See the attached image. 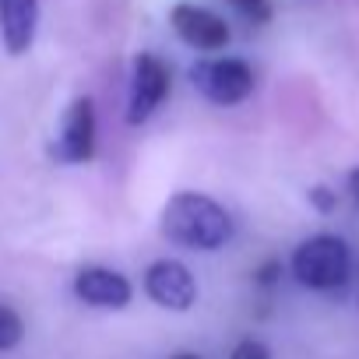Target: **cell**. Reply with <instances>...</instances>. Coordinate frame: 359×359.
I'll return each mask as SVG.
<instances>
[{
	"label": "cell",
	"mask_w": 359,
	"mask_h": 359,
	"mask_svg": "<svg viewBox=\"0 0 359 359\" xmlns=\"http://www.w3.org/2000/svg\"><path fill=\"white\" fill-rule=\"evenodd\" d=\"M162 233L191 250H219L233 236V219L215 198L184 191L162 208Z\"/></svg>",
	"instance_id": "6da1fadb"
},
{
	"label": "cell",
	"mask_w": 359,
	"mask_h": 359,
	"mask_svg": "<svg viewBox=\"0 0 359 359\" xmlns=\"http://www.w3.org/2000/svg\"><path fill=\"white\" fill-rule=\"evenodd\" d=\"M352 275V250L341 236L320 233L296 247L292 254V278L313 292L341 289Z\"/></svg>",
	"instance_id": "7a4b0ae2"
},
{
	"label": "cell",
	"mask_w": 359,
	"mask_h": 359,
	"mask_svg": "<svg viewBox=\"0 0 359 359\" xmlns=\"http://www.w3.org/2000/svg\"><path fill=\"white\" fill-rule=\"evenodd\" d=\"M194 88L215 102V106H236L254 92V67L236 57H219V60H198L191 67Z\"/></svg>",
	"instance_id": "3957f363"
},
{
	"label": "cell",
	"mask_w": 359,
	"mask_h": 359,
	"mask_svg": "<svg viewBox=\"0 0 359 359\" xmlns=\"http://www.w3.org/2000/svg\"><path fill=\"white\" fill-rule=\"evenodd\" d=\"M169 95V67L155 53H141L130 67V92H127V123H144Z\"/></svg>",
	"instance_id": "277c9868"
},
{
	"label": "cell",
	"mask_w": 359,
	"mask_h": 359,
	"mask_svg": "<svg viewBox=\"0 0 359 359\" xmlns=\"http://www.w3.org/2000/svg\"><path fill=\"white\" fill-rule=\"evenodd\" d=\"M144 292L151 303L165 306V310H191L198 303V282L187 271V264L180 261H155L144 271Z\"/></svg>",
	"instance_id": "5b68a950"
},
{
	"label": "cell",
	"mask_w": 359,
	"mask_h": 359,
	"mask_svg": "<svg viewBox=\"0 0 359 359\" xmlns=\"http://www.w3.org/2000/svg\"><path fill=\"white\" fill-rule=\"evenodd\" d=\"M169 22H172L180 39L194 50H201V53H219L229 43V25L201 4H176L169 11Z\"/></svg>",
	"instance_id": "8992f818"
},
{
	"label": "cell",
	"mask_w": 359,
	"mask_h": 359,
	"mask_svg": "<svg viewBox=\"0 0 359 359\" xmlns=\"http://www.w3.org/2000/svg\"><path fill=\"white\" fill-rule=\"evenodd\" d=\"M53 155H57V162H67V165H81L95 155V106H92V99H74L67 106Z\"/></svg>",
	"instance_id": "52a82bcc"
},
{
	"label": "cell",
	"mask_w": 359,
	"mask_h": 359,
	"mask_svg": "<svg viewBox=\"0 0 359 359\" xmlns=\"http://www.w3.org/2000/svg\"><path fill=\"white\" fill-rule=\"evenodd\" d=\"M74 296L88 306H102V310H120L130 303L134 289L130 282L120 275V271H109V268H85L78 271L74 278Z\"/></svg>",
	"instance_id": "ba28073f"
},
{
	"label": "cell",
	"mask_w": 359,
	"mask_h": 359,
	"mask_svg": "<svg viewBox=\"0 0 359 359\" xmlns=\"http://www.w3.org/2000/svg\"><path fill=\"white\" fill-rule=\"evenodd\" d=\"M39 25V0H0V39L11 57L29 53Z\"/></svg>",
	"instance_id": "9c48e42d"
},
{
	"label": "cell",
	"mask_w": 359,
	"mask_h": 359,
	"mask_svg": "<svg viewBox=\"0 0 359 359\" xmlns=\"http://www.w3.org/2000/svg\"><path fill=\"white\" fill-rule=\"evenodd\" d=\"M22 338H25V320H22V313L0 303V352L15 348Z\"/></svg>",
	"instance_id": "30bf717a"
},
{
	"label": "cell",
	"mask_w": 359,
	"mask_h": 359,
	"mask_svg": "<svg viewBox=\"0 0 359 359\" xmlns=\"http://www.w3.org/2000/svg\"><path fill=\"white\" fill-rule=\"evenodd\" d=\"M229 359H271V348H268L264 341H257V338H243V341L233 348Z\"/></svg>",
	"instance_id": "8fae6325"
},
{
	"label": "cell",
	"mask_w": 359,
	"mask_h": 359,
	"mask_svg": "<svg viewBox=\"0 0 359 359\" xmlns=\"http://www.w3.org/2000/svg\"><path fill=\"white\" fill-rule=\"evenodd\" d=\"M233 4H236L250 22H257V25H264V22L271 18V4H268V0H233Z\"/></svg>",
	"instance_id": "7c38bea8"
},
{
	"label": "cell",
	"mask_w": 359,
	"mask_h": 359,
	"mask_svg": "<svg viewBox=\"0 0 359 359\" xmlns=\"http://www.w3.org/2000/svg\"><path fill=\"white\" fill-rule=\"evenodd\" d=\"M310 201H313L320 212H331V208H334V198H331V191H324V187H313V191H310Z\"/></svg>",
	"instance_id": "4fadbf2b"
},
{
	"label": "cell",
	"mask_w": 359,
	"mask_h": 359,
	"mask_svg": "<svg viewBox=\"0 0 359 359\" xmlns=\"http://www.w3.org/2000/svg\"><path fill=\"white\" fill-rule=\"evenodd\" d=\"M348 191H352V198L359 201V165H355V169L348 172Z\"/></svg>",
	"instance_id": "5bb4252c"
},
{
	"label": "cell",
	"mask_w": 359,
	"mask_h": 359,
	"mask_svg": "<svg viewBox=\"0 0 359 359\" xmlns=\"http://www.w3.org/2000/svg\"><path fill=\"white\" fill-rule=\"evenodd\" d=\"M275 275H278V264H275V261H271V264H268V268H264V271H261V275H257V278H261V282H264V285H268V282H275Z\"/></svg>",
	"instance_id": "9a60e30c"
},
{
	"label": "cell",
	"mask_w": 359,
	"mask_h": 359,
	"mask_svg": "<svg viewBox=\"0 0 359 359\" xmlns=\"http://www.w3.org/2000/svg\"><path fill=\"white\" fill-rule=\"evenodd\" d=\"M172 359H201V355H194V352H184V355H172Z\"/></svg>",
	"instance_id": "2e32d148"
}]
</instances>
